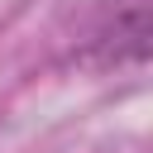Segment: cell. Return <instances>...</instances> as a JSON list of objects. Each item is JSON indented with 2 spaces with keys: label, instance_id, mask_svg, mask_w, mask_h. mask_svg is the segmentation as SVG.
Masks as SVG:
<instances>
[{
  "label": "cell",
  "instance_id": "obj_1",
  "mask_svg": "<svg viewBox=\"0 0 153 153\" xmlns=\"http://www.w3.org/2000/svg\"><path fill=\"white\" fill-rule=\"evenodd\" d=\"M148 0H105L96 10V24L86 33V62L91 67H143L148 62Z\"/></svg>",
  "mask_w": 153,
  "mask_h": 153
}]
</instances>
